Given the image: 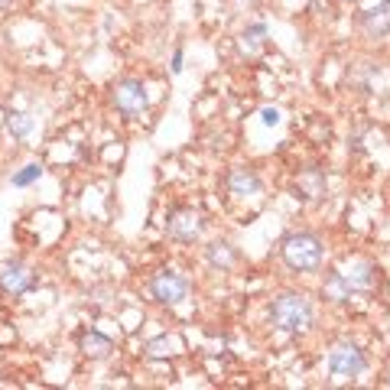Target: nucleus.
Instances as JSON below:
<instances>
[{
    "mask_svg": "<svg viewBox=\"0 0 390 390\" xmlns=\"http://www.w3.org/2000/svg\"><path fill=\"white\" fill-rule=\"evenodd\" d=\"M280 254L289 270L313 273L322 267V241L315 238V234H309V231H296V234H287V238H283Z\"/></svg>",
    "mask_w": 390,
    "mask_h": 390,
    "instance_id": "nucleus-1",
    "label": "nucleus"
},
{
    "mask_svg": "<svg viewBox=\"0 0 390 390\" xmlns=\"http://www.w3.org/2000/svg\"><path fill=\"white\" fill-rule=\"evenodd\" d=\"M270 322L280 332H289V335L306 332L313 325V303L303 293H283L270 306Z\"/></svg>",
    "mask_w": 390,
    "mask_h": 390,
    "instance_id": "nucleus-2",
    "label": "nucleus"
},
{
    "mask_svg": "<svg viewBox=\"0 0 390 390\" xmlns=\"http://www.w3.org/2000/svg\"><path fill=\"white\" fill-rule=\"evenodd\" d=\"M111 98H114V108H118L120 114H127V118H137V114H144V111L150 108V94H146L144 82H137V78L118 82L114 92H111Z\"/></svg>",
    "mask_w": 390,
    "mask_h": 390,
    "instance_id": "nucleus-3",
    "label": "nucleus"
},
{
    "mask_svg": "<svg viewBox=\"0 0 390 390\" xmlns=\"http://www.w3.org/2000/svg\"><path fill=\"white\" fill-rule=\"evenodd\" d=\"M367 361L365 355H361V348L358 345H335L329 355V371L332 377H339V381H351V377H358V374H365Z\"/></svg>",
    "mask_w": 390,
    "mask_h": 390,
    "instance_id": "nucleus-4",
    "label": "nucleus"
},
{
    "mask_svg": "<svg viewBox=\"0 0 390 390\" xmlns=\"http://www.w3.org/2000/svg\"><path fill=\"white\" fill-rule=\"evenodd\" d=\"M150 296L163 306H179L189 296V280L186 277H179V273L163 270L150 280Z\"/></svg>",
    "mask_w": 390,
    "mask_h": 390,
    "instance_id": "nucleus-5",
    "label": "nucleus"
},
{
    "mask_svg": "<svg viewBox=\"0 0 390 390\" xmlns=\"http://www.w3.org/2000/svg\"><path fill=\"white\" fill-rule=\"evenodd\" d=\"M166 231H170V238H176V241H195V238H202L205 221H202V215L192 212V208H179V212L170 215Z\"/></svg>",
    "mask_w": 390,
    "mask_h": 390,
    "instance_id": "nucleus-6",
    "label": "nucleus"
},
{
    "mask_svg": "<svg viewBox=\"0 0 390 390\" xmlns=\"http://www.w3.org/2000/svg\"><path fill=\"white\" fill-rule=\"evenodd\" d=\"M36 283V273L26 267V263H4L0 267V287L7 289V293H13V296H20V293H26V289H33Z\"/></svg>",
    "mask_w": 390,
    "mask_h": 390,
    "instance_id": "nucleus-7",
    "label": "nucleus"
},
{
    "mask_svg": "<svg viewBox=\"0 0 390 390\" xmlns=\"http://www.w3.org/2000/svg\"><path fill=\"white\" fill-rule=\"evenodd\" d=\"M263 182L257 172L251 170H231L228 172V192L238 195V199H254V195H260Z\"/></svg>",
    "mask_w": 390,
    "mask_h": 390,
    "instance_id": "nucleus-8",
    "label": "nucleus"
},
{
    "mask_svg": "<svg viewBox=\"0 0 390 390\" xmlns=\"http://www.w3.org/2000/svg\"><path fill=\"white\" fill-rule=\"evenodd\" d=\"M361 23H365L367 36H387L390 33V0H381L374 10H367Z\"/></svg>",
    "mask_w": 390,
    "mask_h": 390,
    "instance_id": "nucleus-9",
    "label": "nucleus"
},
{
    "mask_svg": "<svg viewBox=\"0 0 390 390\" xmlns=\"http://www.w3.org/2000/svg\"><path fill=\"white\" fill-rule=\"evenodd\" d=\"M322 296L332 299V303H348V299L355 296V289H351V283L345 280V273L332 270L329 277H325V283H322Z\"/></svg>",
    "mask_w": 390,
    "mask_h": 390,
    "instance_id": "nucleus-10",
    "label": "nucleus"
},
{
    "mask_svg": "<svg viewBox=\"0 0 390 390\" xmlns=\"http://www.w3.org/2000/svg\"><path fill=\"white\" fill-rule=\"evenodd\" d=\"M205 257H208V263L218 267V270H231V267L238 263V251H234L228 241H212V244L205 247Z\"/></svg>",
    "mask_w": 390,
    "mask_h": 390,
    "instance_id": "nucleus-11",
    "label": "nucleus"
},
{
    "mask_svg": "<svg viewBox=\"0 0 390 390\" xmlns=\"http://www.w3.org/2000/svg\"><path fill=\"white\" fill-rule=\"evenodd\" d=\"M345 280L351 283V289L355 293H365V289H371L374 287V267L371 263H365V260H355L351 267H345Z\"/></svg>",
    "mask_w": 390,
    "mask_h": 390,
    "instance_id": "nucleus-12",
    "label": "nucleus"
},
{
    "mask_svg": "<svg viewBox=\"0 0 390 390\" xmlns=\"http://www.w3.org/2000/svg\"><path fill=\"white\" fill-rule=\"evenodd\" d=\"M296 192L303 195V199H319V195H325V176H322V170H306V172H299Z\"/></svg>",
    "mask_w": 390,
    "mask_h": 390,
    "instance_id": "nucleus-13",
    "label": "nucleus"
},
{
    "mask_svg": "<svg viewBox=\"0 0 390 390\" xmlns=\"http://www.w3.org/2000/svg\"><path fill=\"white\" fill-rule=\"evenodd\" d=\"M78 348H82L88 358H108L111 348H114V341L104 339V335H98V332H85V335L78 339Z\"/></svg>",
    "mask_w": 390,
    "mask_h": 390,
    "instance_id": "nucleus-14",
    "label": "nucleus"
},
{
    "mask_svg": "<svg viewBox=\"0 0 390 390\" xmlns=\"http://www.w3.org/2000/svg\"><path fill=\"white\" fill-rule=\"evenodd\" d=\"M263 39H267V26L263 23H251L241 33V49L247 52V56H257L260 52V46H263Z\"/></svg>",
    "mask_w": 390,
    "mask_h": 390,
    "instance_id": "nucleus-15",
    "label": "nucleus"
},
{
    "mask_svg": "<svg viewBox=\"0 0 390 390\" xmlns=\"http://www.w3.org/2000/svg\"><path fill=\"white\" fill-rule=\"evenodd\" d=\"M33 124H36V120L30 118V114H23V111H10V114H7V130L13 137H26L30 130H33Z\"/></svg>",
    "mask_w": 390,
    "mask_h": 390,
    "instance_id": "nucleus-16",
    "label": "nucleus"
},
{
    "mask_svg": "<svg viewBox=\"0 0 390 390\" xmlns=\"http://www.w3.org/2000/svg\"><path fill=\"white\" fill-rule=\"evenodd\" d=\"M172 348H176V341H172L170 335H160V339H153L150 345H146V355L150 358H170Z\"/></svg>",
    "mask_w": 390,
    "mask_h": 390,
    "instance_id": "nucleus-17",
    "label": "nucleus"
},
{
    "mask_svg": "<svg viewBox=\"0 0 390 390\" xmlns=\"http://www.w3.org/2000/svg\"><path fill=\"white\" fill-rule=\"evenodd\" d=\"M43 176V166H39V163H30V166H23V170L17 172V176H13V186H33L36 179Z\"/></svg>",
    "mask_w": 390,
    "mask_h": 390,
    "instance_id": "nucleus-18",
    "label": "nucleus"
},
{
    "mask_svg": "<svg viewBox=\"0 0 390 390\" xmlns=\"http://www.w3.org/2000/svg\"><path fill=\"white\" fill-rule=\"evenodd\" d=\"M260 118H263V124H267V127H277V124H280V111H277V108H263Z\"/></svg>",
    "mask_w": 390,
    "mask_h": 390,
    "instance_id": "nucleus-19",
    "label": "nucleus"
},
{
    "mask_svg": "<svg viewBox=\"0 0 390 390\" xmlns=\"http://www.w3.org/2000/svg\"><path fill=\"white\" fill-rule=\"evenodd\" d=\"M172 72H176V75H179V72H182V52H172Z\"/></svg>",
    "mask_w": 390,
    "mask_h": 390,
    "instance_id": "nucleus-20",
    "label": "nucleus"
},
{
    "mask_svg": "<svg viewBox=\"0 0 390 390\" xmlns=\"http://www.w3.org/2000/svg\"><path fill=\"white\" fill-rule=\"evenodd\" d=\"M387 387H390V374H387Z\"/></svg>",
    "mask_w": 390,
    "mask_h": 390,
    "instance_id": "nucleus-21",
    "label": "nucleus"
},
{
    "mask_svg": "<svg viewBox=\"0 0 390 390\" xmlns=\"http://www.w3.org/2000/svg\"><path fill=\"white\" fill-rule=\"evenodd\" d=\"M0 4H7V0H0Z\"/></svg>",
    "mask_w": 390,
    "mask_h": 390,
    "instance_id": "nucleus-22",
    "label": "nucleus"
}]
</instances>
